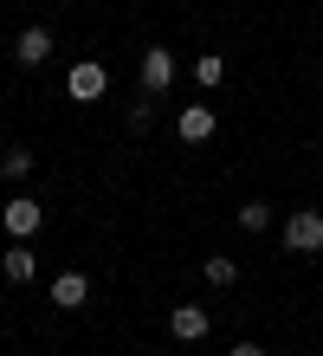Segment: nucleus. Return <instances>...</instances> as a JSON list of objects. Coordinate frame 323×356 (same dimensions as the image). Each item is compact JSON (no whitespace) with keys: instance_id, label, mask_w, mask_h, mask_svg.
Wrapping results in <instances>:
<instances>
[{"instance_id":"nucleus-1","label":"nucleus","mask_w":323,"mask_h":356,"mask_svg":"<svg viewBox=\"0 0 323 356\" xmlns=\"http://www.w3.org/2000/svg\"><path fill=\"white\" fill-rule=\"evenodd\" d=\"M285 246L291 253H323V207H291L285 214Z\"/></svg>"},{"instance_id":"nucleus-2","label":"nucleus","mask_w":323,"mask_h":356,"mask_svg":"<svg viewBox=\"0 0 323 356\" xmlns=\"http://www.w3.org/2000/svg\"><path fill=\"white\" fill-rule=\"evenodd\" d=\"M103 85H110V72H103L97 58H78V65L65 72V91H72L78 104H91V97H103Z\"/></svg>"},{"instance_id":"nucleus-3","label":"nucleus","mask_w":323,"mask_h":356,"mask_svg":"<svg viewBox=\"0 0 323 356\" xmlns=\"http://www.w3.org/2000/svg\"><path fill=\"white\" fill-rule=\"evenodd\" d=\"M0 220H7V234H13V240H33V234H39V220H46V207L26 201V195H13L7 207H0Z\"/></svg>"},{"instance_id":"nucleus-4","label":"nucleus","mask_w":323,"mask_h":356,"mask_svg":"<svg viewBox=\"0 0 323 356\" xmlns=\"http://www.w3.org/2000/svg\"><path fill=\"white\" fill-rule=\"evenodd\" d=\"M168 85H175V52H168V46H149V52H142V91L156 97V91H168Z\"/></svg>"},{"instance_id":"nucleus-5","label":"nucleus","mask_w":323,"mask_h":356,"mask_svg":"<svg viewBox=\"0 0 323 356\" xmlns=\"http://www.w3.org/2000/svg\"><path fill=\"white\" fill-rule=\"evenodd\" d=\"M52 305H58V311H78V305H91V279H84L78 266H72V272H58V279H52Z\"/></svg>"},{"instance_id":"nucleus-6","label":"nucleus","mask_w":323,"mask_h":356,"mask_svg":"<svg viewBox=\"0 0 323 356\" xmlns=\"http://www.w3.org/2000/svg\"><path fill=\"white\" fill-rule=\"evenodd\" d=\"M168 330H175L181 343H201L207 330H213V318H207L201 305H181V311H168Z\"/></svg>"},{"instance_id":"nucleus-7","label":"nucleus","mask_w":323,"mask_h":356,"mask_svg":"<svg viewBox=\"0 0 323 356\" xmlns=\"http://www.w3.org/2000/svg\"><path fill=\"white\" fill-rule=\"evenodd\" d=\"M13 58H19V65H46V58H52V33L46 26H26V33L13 39Z\"/></svg>"},{"instance_id":"nucleus-8","label":"nucleus","mask_w":323,"mask_h":356,"mask_svg":"<svg viewBox=\"0 0 323 356\" xmlns=\"http://www.w3.org/2000/svg\"><path fill=\"white\" fill-rule=\"evenodd\" d=\"M213 123H220V117H213L207 104H181V123H175V130H181V143H207Z\"/></svg>"},{"instance_id":"nucleus-9","label":"nucleus","mask_w":323,"mask_h":356,"mask_svg":"<svg viewBox=\"0 0 323 356\" xmlns=\"http://www.w3.org/2000/svg\"><path fill=\"white\" fill-rule=\"evenodd\" d=\"M0 272H7V279H13V285H26V279H33V272H39V259H33V246H26V240H13V246H7V253H0Z\"/></svg>"},{"instance_id":"nucleus-10","label":"nucleus","mask_w":323,"mask_h":356,"mask_svg":"<svg viewBox=\"0 0 323 356\" xmlns=\"http://www.w3.org/2000/svg\"><path fill=\"white\" fill-rule=\"evenodd\" d=\"M0 175H7V181H26L33 175V149H26V143H13V149L0 156Z\"/></svg>"},{"instance_id":"nucleus-11","label":"nucleus","mask_w":323,"mask_h":356,"mask_svg":"<svg viewBox=\"0 0 323 356\" xmlns=\"http://www.w3.org/2000/svg\"><path fill=\"white\" fill-rule=\"evenodd\" d=\"M201 272H207V285H220V291H226V285H240V266H233L226 253H213V259H207Z\"/></svg>"},{"instance_id":"nucleus-12","label":"nucleus","mask_w":323,"mask_h":356,"mask_svg":"<svg viewBox=\"0 0 323 356\" xmlns=\"http://www.w3.org/2000/svg\"><path fill=\"white\" fill-rule=\"evenodd\" d=\"M240 227H246V234H265V227H272V201H246L240 207Z\"/></svg>"},{"instance_id":"nucleus-13","label":"nucleus","mask_w":323,"mask_h":356,"mask_svg":"<svg viewBox=\"0 0 323 356\" xmlns=\"http://www.w3.org/2000/svg\"><path fill=\"white\" fill-rule=\"evenodd\" d=\"M194 78H201V85H220V78H226V58L220 52H201V58H194Z\"/></svg>"},{"instance_id":"nucleus-14","label":"nucleus","mask_w":323,"mask_h":356,"mask_svg":"<svg viewBox=\"0 0 323 356\" xmlns=\"http://www.w3.org/2000/svg\"><path fill=\"white\" fill-rule=\"evenodd\" d=\"M226 356H265V350H258V343H233Z\"/></svg>"}]
</instances>
